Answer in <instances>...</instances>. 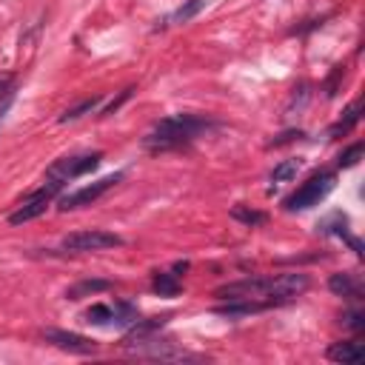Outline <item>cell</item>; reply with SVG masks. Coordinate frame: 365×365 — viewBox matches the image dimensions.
Returning a JSON list of instances; mask_svg holds the SVG:
<instances>
[{"label": "cell", "mask_w": 365, "mask_h": 365, "mask_svg": "<svg viewBox=\"0 0 365 365\" xmlns=\"http://www.w3.org/2000/svg\"><path fill=\"white\" fill-rule=\"evenodd\" d=\"M308 285H311L308 274L291 271V274H277V277H251V279L228 282V285H220L214 291V297H220V299H254V302H262L265 308H271V305H285V302L302 297L308 291Z\"/></svg>", "instance_id": "1"}, {"label": "cell", "mask_w": 365, "mask_h": 365, "mask_svg": "<svg viewBox=\"0 0 365 365\" xmlns=\"http://www.w3.org/2000/svg\"><path fill=\"white\" fill-rule=\"evenodd\" d=\"M211 128H217L214 120L208 117H200V114H171L165 120H160L145 137H143V145L148 151H177V148H185L191 145L197 137L208 134Z\"/></svg>", "instance_id": "2"}, {"label": "cell", "mask_w": 365, "mask_h": 365, "mask_svg": "<svg viewBox=\"0 0 365 365\" xmlns=\"http://www.w3.org/2000/svg\"><path fill=\"white\" fill-rule=\"evenodd\" d=\"M334 182H336V174L334 171H317V174H311L294 194H288L282 200L285 211H305L311 205H319V200H325L331 194Z\"/></svg>", "instance_id": "3"}, {"label": "cell", "mask_w": 365, "mask_h": 365, "mask_svg": "<svg viewBox=\"0 0 365 365\" xmlns=\"http://www.w3.org/2000/svg\"><path fill=\"white\" fill-rule=\"evenodd\" d=\"M60 188H63V182L60 180H51V177H46V182H43V188H37L34 194H29L11 214H9V222L11 225H23V222H29V220H37L40 214H46V208L51 205V200L60 194Z\"/></svg>", "instance_id": "4"}, {"label": "cell", "mask_w": 365, "mask_h": 365, "mask_svg": "<svg viewBox=\"0 0 365 365\" xmlns=\"http://www.w3.org/2000/svg\"><path fill=\"white\" fill-rule=\"evenodd\" d=\"M123 245V237L111 234V231H103V228H88V231H74L68 237H63V248L66 251H77V254H86V251H106V248H117Z\"/></svg>", "instance_id": "5"}, {"label": "cell", "mask_w": 365, "mask_h": 365, "mask_svg": "<svg viewBox=\"0 0 365 365\" xmlns=\"http://www.w3.org/2000/svg\"><path fill=\"white\" fill-rule=\"evenodd\" d=\"M100 160H103V151L77 154V157H63V160H57V163L48 168V177H51V180H60V182L66 185L68 180H77V177L94 171V168L100 165Z\"/></svg>", "instance_id": "6"}, {"label": "cell", "mask_w": 365, "mask_h": 365, "mask_svg": "<svg viewBox=\"0 0 365 365\" xmlns=\"http://www.w3.org/2000/svg\"><path fill=\"white\" fill-rule=\"evenodd\" d=\"M128 351H134L137 356H148V359H171V362H180V359H200L197 354H188L182 348H177L171 339H160L157 334L128 345Z\"/></svg>", "instance_id": "7"}, {"label": "cell", "mask_w": 365, "mask_h": 365, "mask_svg": "<svg viewBox=\"0 0 365 365\" xmlns=\"http://www.w3.org/2000/svg\"><path fill=\"white\" fill-rule=\"evenodd\" d=\"M120 180H123L120 171H117V174H108V177H103V180H97V182H91V185H83V188H77V191H71V194H63L57 205H60V211H71V208H80V205H91V202L100 200L108 188H114Z\"/></svg>", "instance_id": "8"}, {"label": "cell", "mask_w": 365, "mask_h": 365, "mask_svg": "<svg viewBox=\"0 0 365 365\" xmlns=\"http://www.w3.org/2000/svg\"><path fill=\"white\" fill-rule=\"evenodd\" d=\"M43 339L60 351H68V354H94L97 351V342L83 336V334H74V331H63V328H43Z\"/></svg>", "instance_id": "9"}, {"label": "cell", "mask_w": 365, "mask_h": 365, "mask_svg": "<svg viewBox=\"0 0 365 365\" xmlns=\"http://www.w3.org/2000/svg\"><path fill=\"white\" fill-rule=\"evenodd\" d=\"M168 319H171V314L148 317V319H134V322L128 325L125 336H123V345L128 348V345H134V342H140V339H145V336H151V334H160V331L165 328V322H168Z\"/></svg>", "instance_id": "10"}, {"label": "cell", "mask_w": 365, "mask_h": 365, "mask_svg": "<svg viewBox=\"0 0 365 365\" xmlns=\"http://www.w3.org/2000/svg\"><path fill=\"white\" fill-rule=\"evenodd\" d=\"M328 288L342 299H362V294H365L362 279L354 277V274H331L328 277Z\"/></svg>", "instance_id": "11"}, {"label": "cell", "mask_w": 365, "mask_h": 365, "mask_svg": "<svg viewBox=\"0 0 365 365\" xmlns=\"http://www.w3.org/2000/svg\"><path fill=\"white\" fill-rule=\"evenodd\" d=\"M365 356V348L359 339H339L328 348V359L334 362H362Z\"/></svg>", "instance_id": "12"}, {"label": "cell", "mask_w": 365, "mask_h": 365, "mask_svg": "<svg viewBox=\"0 0 365 365\" xmlns=\"http://www.w3.org/2000/svg\"><path fill=\"white\" fill-rule=\"evenodd\" d=\"M359 117H362V100H354V103L342 111V117L328 128V137H342V134H348V131L359 123Z\"/></svg>", "instance_id": "13"}, {"label": "cell", "mask_w": 365, "mask_h": 365, "mask_svg": "<svg viewBox=\"0 0 365 365\" xmlns=\"http://www.w3.org/2000/svg\"><path fill=\"white\" fill-rule=\"evenodd\" d=\"M151 288H154L160 297H177V294L182 291L180 277L171 274V271H154V274H151Z\"/></svg>", "instance_id": "14"}, {"label": "cell", "mask_w": 365, "mask_h": 365, "mask_svg": "<svg viewBox=\"0 0 365 365\" xmlns=\"http://www.w3.org/2000/svg\"><path fill=\"white\" fill-rule=\"evenodd\" d=\"M108 288H111L108 279H80L66 291V297L68 299H83V297H91V294H100V291H108Z\"/></svg>", "instance_id": "15"}, {"label": "cell", "mask_w": 365, "mask_h": 365, "mask_svg": "<svg viewBox=\"0 0 365 365\" xmlns=\"http://www.w3.org/2000/svg\"><path fill=\"white\" fill-rule=\"evenodd\" d=\"M202 9H205V0H185V3H182V6H180V9H177L165 23H188V20H191V17H197Z\"/></svg>", "instance_id": "16"}, {"label": "cell", "mask_w": 365, "mask_h": 365, "mask_svg": "<svg viewBox=\"0 0 365 365\" xmlns=\"http://www.w3.org/2000/svg\"><path fill=\"white\" fill-rule=\"evenodd\" d=\"M97 106H100V97H88V100H80L77 106H71V108H66V111L60 114V123H71V120H80L83 114L94 111Z\"/></svg>", "instance_id": "17"}, {"label": "cell", "mask_w": 365, "mask_h": 365, "mask_svg": "<svg viewBox=\"0 0 365 365\" xmlns=\"http://www.w3.org/2000/svg\"><path fill=\"white\" fill-rule=\"evenodd\" d=\"M297 171H299V160H282L279 165H274L271 182H288V180L297 177Z\"/></svg>", "instance_id": "18"}, {"label": "cell", "mask_w": 365, "mask_h": 365, "mask_svg": "<svg viewBox=\"0 0 365 365\" xmlns=\"http://www.w3.org/2000/svg\"><path fill=\"white\" fill-rule=\"evenodd\" d=\"M231 217L234 220H240L242 225H248V228H257V225H262L268 217L262 214V211H254V208H242V205H237L234 211H231Z\"/></svg>", "instance_id": "19"}, {"label": "cell", "mask_w": 365, "mask_h": 365, "mask_svg": "<svg viewBox=\"0 0 365 365\" xmlns=\"http://www.w3.org/2000/svg\"><path fill=\"white\" fill-rule=\"evenodd\" d=\"M83 317L91 325H108V322H114V308L111 305H91Z\"/></svg>", "instance_id": "20"}, {"label": "cell", "mask_w": 365, "mask_h": 365, "mask_svg": "<svg viewBox=\"0 0 365 365\" xmlns=\"http://www.w3.org/2000/svg\"><path fill=\"white\" fill-rule=\"evenodd\" d=\"M362 151H365V145H362V143L348 145V148L336 157V165H339V168H351V165H356V163H359V157H362Z\"/></svg>", "instance_id": "21"}, {"label": "cell", "mask_w": 365, "mask_h": 365, "mask_svg": "<svg viewBox=\"0 0 365 365\" xmlns=\"http://www.w3.org/2000/svg\"><path fill=\"white\" fill-rule=\"evenodd\" d=\"M137 319V308L131 302H117L114 305V322L117 325H131Z\"/></svg>", "instance_id": "22"}, {"label": "cell", "mask_w": 365, "mask_h": 365, "mask_svg": "<svg viewBox=\"0 0 365 365\" xmlns=\"http://www.w3.org/2000/svg\"><path fill=\"white\" fill-rule=\"evenodd\" d=\"M342 325L348 331H354V334H362L365 331V314L362 311H345L342 314Z\"/></svg>", "instance_id": "23"}, {"label": "cell", "mask_w": 365, "mask_h": 365, "mask_svg": "<svg viewBox=\"0 0 365 365\" xmlns=\"http://www.w3.org/2000/svg\"><path fill=\"white\" fill-rule=\"evenodd\" d=\"M131 94H134V88H131V86H128V88H123V91H120V97H114V100H111V103H108V106H106V108H103L100 114H103V117L114 114V111H117V108H120V106H123V103H125V100H128Z\"/></svg>", "instance_id": "24"}, {"label": "cell", "mask_w": 365, "mask_h": 365, "mask_svg": "<svg viewBox=\"0 0 365 365\" xmlns=\"http://www.w3.org/2000/svg\"><path fill=\"white\" fill-rule=\"evenodd\" d=\"M299 137H302V131H285V134H279L277 140H271V143H268V148H277V145L294 143V140H299Z\"/></svg>", "instance_id": "25"}, {"label": "cell", "mask_w": 365, "mask_h": 365, "mask_svg": "<svg viewBox=\"0 0 365 365\" xmlns=\"http://www.w3.org/2000/svg\"><path fill=\"white\" fill-rule=\"evenodd\" d=\"M11 88H14V77L11 74H0V100L11 97Z\"/></svg>", "instance_id": "26"}, {"label": "cell", "mask_w": 365, "mask_h": 365, "mask_svg": "<svg viewBox=\"0 0 365 365\" xmlns=\"http://www.w3.org/2000/svg\"><path fill=\"white\" fill-rule=\"evenodd\" d=\"M185 271H188V262H185V259H182V262H174V268H171V274H177V277L185 274Z\"/></svg>", "instance_id": "27"}]
</instances>
